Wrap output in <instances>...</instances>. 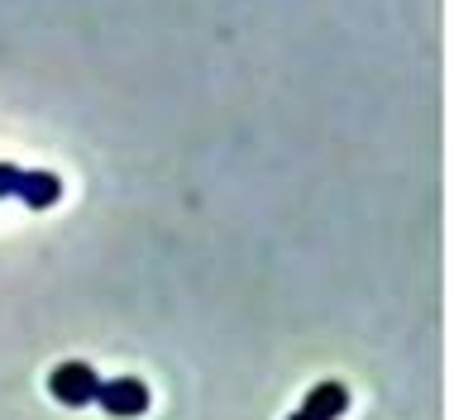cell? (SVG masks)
<instances>
[{
	"label": "cell",
	"mask_w": 454,
	"mask_h": 420,
	"mask_svg": "<svg viewBox=\"0 0 454 420\" xmlns=\"http://www.w3.org/2000/svg\"><path fill=\"white\" fill-rule=\"evenodd\" d=\"M48 392H53L63 406H91L96 392H101V377H96L87 363H63V368H53V377H48Z\"/></svg>",
	"instance_id": "1"
},
{
	"label": "cell",
	"mask_w": 454,
	"mask_h": 420,
	"mask_svg": "<svg viewBox=\"0 0 454 420\" xmlns=\"http://www.w3.org/2000/svg\"><path fill=\"white\" fill-rule=\"evenodd\" d=\"M96 401H101L115 420H129V416L149 411V387H144L139 377H115V382H101Z\"/></svg>",
	"instance_id": "2"
},
{
	"label": "cell",
	"mask_w": 454,
	"mask_h": 420,
	"mask_svg": "<svg viewBox=\"0 0 454 420\" xmlns=\"http://www.w3.org/2000/svg\"><path fill=\"white\" fill-rule=\"evenodd\" d=\"M345 406H349L345 387H340V382H321V387H316L311 397H306V406H301V411H311L316 420H335L340 411H345Z\"/></svg>",
	"instance_id": "3"
},
{
	"label": "cell",
	"mask_w": 454,
	"mask_h": 420,
	"mask_svg": "<svg viewBox=\"0 0 454 420\" xmlns=\"http://www.w3.org/2000/svg\"><path fill=\"white\" fill-rule=\"evenodd\" d=\"M20 196L29 206H53L58 196H63V182H58L53 172H24V177H20Z\"/></svg>",
	"instance_id": "4"
},
{
	"label": "cell",
	"mask_w": 454,
	"mask_h": 420,
	"mask_svg": "<svg viewBox=\"0 0 454 420\" xmlns=\"http://www.w3.org/2000/svg\"><path fill=\"white\" fill-rule=\"evenodd\" d=\"M20 177H24V172H15L10 163H0V201H5V196H20Z\"/></svg>",
	"instance_id": "5"
},
{
	"label": "cell",
	"mask_w": 454,
	"mask_h": 420,
	"mask_svg": "<svg viewBox=\"0 0 454 420\" xmlns=\"http://www.w3.org/2000/svg\"><path fill=\"white\" fill-rule=\"evenodd\" d=\"M287 420H316L311 411H297V416H287Z\"/></svg>",
	"instance_id": "6"
}]
</instances>
